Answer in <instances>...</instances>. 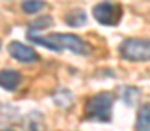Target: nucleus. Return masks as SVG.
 <instances>
[{
  "label": "nucleus",
  "mask_w": 150,
  "mask_h": 131,
  "mask_svg": "<svg viewBox=\"0 0 150 131\" xmlns=\"http://www.w3.org/2000/svg\"><path fill=\"white\" fill-rule=\"evenodd\" d=\"M119 52L127 61H149L150 45L147 39H127L120 44Z\"/></svg>",
  "instance_id": "3"
},
{
  "label": "nucleus",
  "mask_w": 150,
  "mask_h": 131,
  "mask_svg": "<svg viewBox=\"0 0 150 131\" xmlns=\"http://www.w3.org/2000/svg\"><path fill=\"white\" fill-rule=\"evenodd\" d=\"M44 2L42 0H25L23 2V11L26 12V14H35L38 12L40 9H44Z\"/></svg>",
  "instance_id": "12"
},
{
  "label": "nucleus",
  "mask_w": 150,
  "mask_h": 131,
  "mask_svg": "<svg viewBox=\"0 0 150 131\" xmlns=\"http://www.w3.org/2000/svg\"><path fill=\"white\" fill-rule=\"evenodd\" d=\"M19 119V110L11 105V103H2L0 105V126L12 124Z\"/></svg>",
  "instance_id": "7"
},
{
  "label": "nucleus",
  "mask_w": 150,
  "mask_h": 131,
  "mask_svg": "<svg viewBox=\"0 0 150 131\" xmlns=\"http://www.w3.org/2000/svg\"><path fill=\"white\" fill-rule=\"evenodd\" d=\"M28 39L32 42L38 44L42 47H47L51 51H72L79 56H87L91 54V45L87 42H84L79 35H74V33H49L45 37L38 35L35 30H28Z\"/></svg>",
  "instance_id": "1"
},
{
  "label": "nucleus",
  "mask_w": 150,
  "mask_h": 131,
  "mask_svg": "<svg viewBox=\"0 0 150 131\" xmlns=\"http://www.w3.org/2000/svg\"><path fill=\"white\" fill-rule=\"evenodd\" d=\"M21 82V75L16 70H0V87L5 91H16Z\"/></svg>",
  "instance_id": "6"
},
{
  "label": "nucleus",
  "mask_w": 150,
  "mask_h": 131,
  "mask_svg": "<svg viewBox=\"0 0 150 131\" xmlns=\"http://www.w3.org/2000/svg\"><path fill=\"white\" fill-rule=\"evenodd\" d=\"M49 25H52V19H51V18H40V19L33 21V23L30 25V30L38 32V30H42V28H45V26H49Z\"/></svg>",
  "instance_id": "13"
},
{
  "label": "nucleus",
  "mask_w": 150,
  "mask_h": 131,
  "mask_svg": "<svg viewBox=\"0 0 150 131\" xmlns=\"http://www.w3.org/2000/svg\"><path fill=\"white\" fill-rule=\"evenodd\" d=\"M7 51H9V54H11L14 59L21 61V63H35V61H38L37 52H35L32 47H28V45H25V44L18 42V40L9 44Z\"/></svg>",
  "instance_id": "5"
},
{
  "label": "nucleus",
  "mask_w": 150,
  "mask_h": 131,
  "mask_svg": "<svg viewBox=\"0 0 150 131\" xmlns=\"http://www.w3.org/2000/svg\"><path fill=\"white\" fill-rule=\"evenodd\" d=\"M65 21H67L68 26H82V25H86V21H87V14H86V11H82V9H74V11H70V12L65 16Z\"/></svg>",
  "instance_id": "10"
},
{
  "label": "nucleus",
  "mask_w": 150,
  "mask_h": 131,
  "mask_svg": "<svg viewBox=\"0 0 150 131\" xmlns=\"http://www.w3.org/2000/svg\"><path fill=\"white\" fill-rule=\"evenodd\" d=\"M93 16L100 25L105 26H115L122 18V7L120 4H115L110 0H103L93 7Z\"/></svg>",
  "instance_id": "4"
},
{
  "label": "nucleus",
  "mask_w": 150,
  "mask_h": 131,
  "mask_svg": "<svg viewBox=\"0 0 150 131\" xmlns=\"http://www.w3.org/2000/svg\"><path fill=\"white\" fill-rule=\"evenodd\" d=\"M142 98V91L136 89V87H122L120 89V100L129 105V107H134Z\"/></svg>",
  "instance_id": "9"
},
{
  "label": "nucleus",
  "mask_w": 150,
  "mask_h": 131,
  "mask_svg": "<svg viewBox=\"0 0 150 131\" xmlns=\"http://www.w3.org/2000/svg\"><path fill=\"white\" fill-rule=\"evenodd\" d=\"M113 94L110 91H101L94 96H91L86 101L84 107V117L89 121H101L108 123L112 119V105H113Z\"/></svg>",
  "instance_id": "2"
},
{
  "label": "nucleus",
  "mask_w": 150,
  "mask_h": 131,
  "mask_svg": "<svg viewBox=\"0 0 150 131\" xmlns=\"http://www.w3.org/2000/svg\"><path fill=\"white\" fill-rule=\"evenodd\" d=\"M2 131H12V130H2Z\"/></svg>",
  "instance_id": "14"
},
{
  "label": "nucleus",
  "mask_w": 150,
  "mask_h": 131,
  "mask_svg": "<svg viewBox=\"0 0 150 131\" xmlns=\"http://www.w3.org/2000/svg\"><path fill=\"white\" fill-rule=\"evenodd\" d=\"M134 130L136 131H150V107H149V103H145L140 108L138 117H136V123H134Z\"/></svg>",
  "instance_id": "8"
},
{
  "label": "nucleus",
  "mask_w": 150,
  "mask_h": 131,
  "mask_svg": "<svg viewBox=\"0 0 150 131\" xmlns=\"http://www.w3.org/2000/svg\"><path fill=\"white\" fill-rule=\"evenodd\" d=\"M52 100H54V103H56L58 107L67 108V107H70V105L74 103V94H72L68 89H59L58 93L52 94Z\"/></svg>",
  "instance_id": "11"
}]
</instances>
